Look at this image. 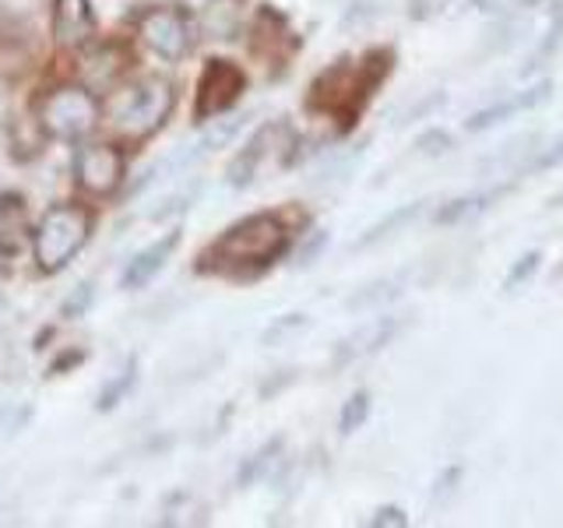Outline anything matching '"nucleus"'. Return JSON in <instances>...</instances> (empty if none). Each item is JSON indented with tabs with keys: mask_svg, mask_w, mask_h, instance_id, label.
<instances>
[{
	"mask_svg": "<svg viewBox=\"0 0 563 528\" xmlns=\"http://www.w3.org/2000/svg\"><path fill=\"white\" fill-rule=\"evenodd\" d=\"M289 251V229L272 211L246 216L243 222L229 226L225 233L211 243L208 268L229 272V275H257Z\"/></svg>",
	"mask_w": 563,
	"mask_h": 528,
	"instance_id": "f257e3e1",
	"label": "nucleus"
},
{
	"mask_svg": "<svg viewBox=\"0 0 563 528\" xmlns=\"http://www.w3.org/2000/svg\"><path fill=\"white\" fill-rule=\"evenodd\" d=\"M92 237V211L81 205H57L49 208L43 222L32 233V251L40 272H60Z\"/></svg>",
	"mask_w": 563,
	"mask_h": 528,
	"instance_id": "f03ea898",
	"label": "nucleus"
},
{
	"mask_svg": "<svg viewBox=\"0 0 563 528\" xmlns=\"http://www.w3.org/2000/svg\"><path fill=\"white\" fill-rule=\"evenodd\" d=\"M173 102H176V92L166 78H141L123 88L120 96H113L110 120L120 134L145 138L163 128L166 117L173 113Z\"/></svg>",
	"mask_w": 563,
	"mask_h": 528,
	"instance_id": "7ed1b4c3",
	"label": "nucleus"
},
{
	"mask_svg": "<svg viewBox=\"0 0 563 528\" xmlns=\"http://www.w3.org/2000/svg\"><path fill=\"white\" fill-rule=\"evenodd\" d=\"M96 117H99V106L88 88L64 85V88H53L40 102V123L53 138H64V141L85 138L96 128Z\"/></svg>",
	"mask_w": 563,
	"mask_h": 528,
	"instance_id": "20e7f679",
	"label": "nucleus"
},
{
	"mask_svg": "<svg viewBox=\"0 0 563 528\" xmlns=\"http://www.w3.org/2000/svg\"><path fill=\"white\" fill-rule=\"evenodd\" d=\"M292 141H296V134H292L289 123H264V128L240 148V155L233 158V163H229V184L251 187L268 166L286 163Z\"/></svg>",
	"mask_w": 563,
	"mask_h": 528,
	"instance_id": "39448f33",
	"label": "nucleus"
},
{
	"mask_svg": "<svg viewBox=\"0 0 563 528\" xmlns=\"http://www.w3.org/2000/svg\"><path fill=\"white\" fill-rule=\"evenodd\" d=\"M141 43L163 61H184L194 50V22L180 8H158L141 18Z\"/></svg>",
	"mask_w": 563,
	"mask_h": 528,
	"instance_id": "423d86ee",
	"label": "nucleus"
},
{
	"mask_svg": "<svg viewBox=\"0 0 563 528\" xmlns=\"http://www.w3.org/2000/svg\"><path fill=\"white\" fill-rule=\"evenodd\" d=\"M75 176L81 190H88L92 198H106L113 194L123 180V155L113 145H102V141H92V145H81L75 155Z\"/></svg>",
	"mask_w": 563,
	"mask_h": 528,
	"instance_id": "0eeeda50",
	"label": "nucleus"
},
{
	"mask_svg": "<svg viewBox=\"0 0 563 528\" xmlns=\"http://www.w3.org/2000/svg\"><path fill=\"white\" fill-rule=\"evenodd\" d=\"M246 88L243 70L229 61H211L201 75V92H198V120H211L225 110H233V102Z\"/></svg>",
	"mask_w": 563,
	"mask_h": 528,
	"instance_id": "6e6552de",
	"label": "nucleus"
},
{
	"mask_svg": "<svg viewBox=\"0 0 563 528\" xmlns=\"http://www.w3.org/2000/svg\"><path fill=\"white\" fill-rule=\"evenodd\" d=\"M53 35L64 50L85 46L96 35L92 0H53Z\"/></svg>",
	"mask_w": 563,
	"mask_h": 528,
	"instance_id": "1a4fd4ad",
	"label": "nucleus"
},
{
	"mask_svg": "<svg viewBox=\"0 0 563 528\" xmlns=\"http://www.w3.org/2000/svg\"><path fill=\"white\" fill-rule=\"evenodd\" d=\"M550 96H553V85H550V81H539V85H532V88H525V92L504 96L500 102H493V106H486V110L475 113V117L468 120V131H472V134H479V131L497 128V123H504V120H510V117L536 110V106H542Z\"/></svg>",
	"mask_w": 563,
	"mask_h": 528,
	"instance_id": "9d476101",
	"label": "nucleus"
},
{
	"mask_svg": "<svg viewBox=\"0 0 563 528\" xmlns=\"http://www.w3.org/2000/svg\"><path fill=\"white\" fill-rule=\"evenodd\" d=\"M176 243H180V233H166L163 240H155L152 246H145V251H137V254L128 261V268H123V275H120L123 289H145L148 282L166 268V261H169V254L176 251Z\"/></svg>",
	"mask_w": 563,
	"mask_h": 528,
	"instance_id": "9b49d317",
	"label": "nucleus"
},
{
	"mask_svg": "<svg viewBox=\"0 0 563 528\" xmlns=\"http://www.w3.org/2000/svg\"><path fill=\"white\" fill-rule=\"evenodd\" d=\"M29 208L18 194H0V257H14L29 243Z\"/></svg>",
	"mask_w": 563,
	"mask_h": 528,
	"instance_id": "f8f14e48",
	"label": "nucleus"
},
{
	"mask_svg": "<svg viewBox=\"0 0 563 528\" xmlns=\"http://www.w3.org/2000/svg\"><path fill=\"white\" fill-rule=\"evenodd\" d=\"M398 331V321L395 317H377V321L363 324L356 334H349V339L339 345V356H334V366H345L352 360H363L369 352H377L380 345L391 342V334Z\"/></svg>",
	"mask_w": 563,
	"mask_h": 528,
	"instance_id": "ddd939ff",
	"label": "nucleus"
},
{
	"mask_svg": "<svg viewBox=\"0 0 563 528\" xmlns=\"http://www.w3.org/2000/svg\"><path fill=\"white\" fill-rule=\"evenodd\" d=\"M504 190H486V194H472V198H457L451 201L444 211H440V222H457V219H472V216H479V211H486L493 201L500 198Z\"/></svg>",
	"mask_w": 563,
	"mask_h": 528,
	"instance_id": "4468645a",
	"label": "nucleus"
},
{
	"mask_svg": "<svg viewBox=\"0 0 563 528\" xmlns=\"http://www.w3.org/2000/svg\"><path fill=\"white\" fill-rule=\"evenodd\" d=\"M369 416V395L366 392H356L349 402H345V409H342V419H339V430L349 437V433H356L363 422Z\"/></svg>",
	"mask_w": 563,
	"mask_h": 528,
	"instance_id": "2eb2a0df",
	"label": "nucleus"
},
{
	"mask_svg": "<svg viewBox=\"0 0 563 528\" xmlns=\"http://www.w3.org/2000/svg\"><path fill=\"white\" fill-rule=\"evenodd\" d=\"M243 120L246 117H225V120H219L216 128H211L205 138H201V145H198V152H216V148H222V145H229L233 141V134L243 128Z\"/></svg>",
	"mask_w": 563,
	"mask_h": 528,
	"instance_id": "dca6fc26",
	"label": "nucleus"
},
{
	"mask_svg": "<svg viewBox=\"0 0 563 528\" xmlns=\"http://www.w3.org/2000/svg\"><path fill=\"white\" fill-rule=\"evenodd\" d=\"M419 208H422V205H405V208L391 211V216H387L380 226L369 229V233L360 240V246H369V243H377V240H384V237H391V229L401 226V222H409V219H416V216H419Z\"/></svg>",
	"mask_w": 563,
	"mask_h": 528,
	"instance_id": "f3484780",
	"label": "nucleus"
},
{
	"mask_svg": "<svg viewBox=\"0 0 563 528\" xmlns=\"http://www.w3.org/2000/svg\"><path fill=\"white\" fill-rule=\"evenodd\" d=\"M539 251H532V254H525L518 264H515V272H510L507 275V282H504V289L507 293H518V286H521V282H528V278H532L536 275V268H539Z\"/></svg>",
	"mask_w": 563,
	"mask_h": 528,
	"instance_id": "a211bd4d",
	"label": "nucleus"
},
{
	"mask_svg": "<svg viewBox=\"0 0 563 528\" xmlns=\"http://www.w3.org/2000/svg\"><path fill=\"white\" fill-rule=\"evenodd\" d=\"M131 381H134V360H131V366H128V374H123V381H113V384L102 392V398H99V409H113V405L120 402V395L131 387Z\"/></svg>",
	"mask_w": 563,
	"mask_h": 528,
	"instance_id": "6ab92c4d",
	"label": "nucleus"
},
{
	"mask_svg": "<svg viewBox=\"0 0 563 528\" xmlns=\"http://www.w3.org/2000/svg\"><path fill=\"white\" fill-rule=\"evenodd\" d=\"M553 166H563V138L556 141V145H553L550 152H542L528 169H532V173H542V169H553Z\"/></svg>",
	"mask_w": 563,
	"mask_h": 528,
	"instance_id": "aec40b11",
	"label": "nucleus"
},
{
	"mask_svg": "<svg viewBox=\"0 0 563 528\" xmlns=\"http://www.w3.org/2000/svg\"><path fill=\"white\" fill-rule=\"evenodd\" d=\"M374 525H409V518H405L398 507H380V510H377V518H374Z\"/></svg>",
	"mask_w": 563,
	"mask_h": 528,
	"instance_id": "412c9836",
	"label": "nucleus"
},
{
	"mask_svg": "<svg viewBox=\"0 0 563 528\" xmlns=\"http://www.w3.org/2000/svg\"><path fill=\"white\" fill-rule=\"evenodd\" d=\"M88 299H92V286H88V282H85V286H78L75 299H70V304H64V314H78V310L88 304Z\"/></svg>",
	"mask_w": 563,
	"mask_h": 528,
	"instance_id": "4be33fe9",
	"label": "nucleus"
}]
</instances>
